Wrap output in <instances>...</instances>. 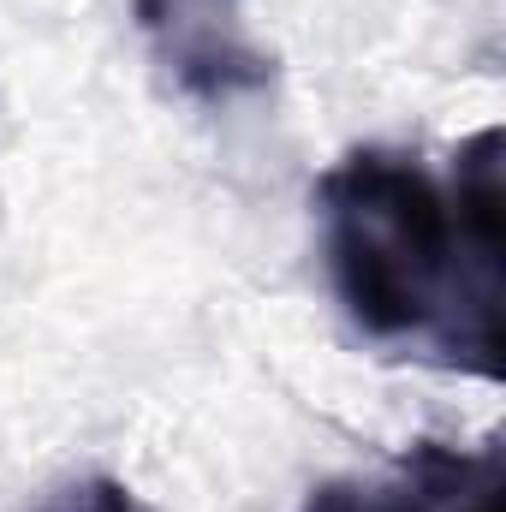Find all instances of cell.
Returning <instances> with one entry per match:
<instances>
[{"label":"cell","mask_w":506,"mask_h":512,"mask_svg":"<svg viewBox=\"0 0 506 512\" xmlns=\"http://www.w3.org/2000/svg\"><path fill=\"white\" fill-rule=\"evenodd\" d=\"M322 256L352 328L376 346H429L441 364L501 376L506 137L477 131L441 185L405 149H352L316 179Z\"/></svg>","instance_id":"1"},{"label":"cell","mask_w":506,"mask_h":512,"mask_svg":"<svg viewBox=\"0 0 506 512\" xmlns=\"http://www.w3.org/2000/svg\"><path fill=\"white\" fill-rule=\"evenodd\" d=\"M131 18L167 84L191 102L221 108L274 84V54L251 36L245 0H131Z\"/></svg>","instance_id":"2"},{"label":"cell","mask_w":506,"mask_h":512,"mask_svg":"<svg viewBox=\"0 0 506 512\" xmlns=\"http://www.w3.org/2000/svg\"><path fill=\"white\" fill-rule=\"evenodd\" d=\"M501 489V453H459L441 441H417L399 459V477L364 483V477H334L316 483L304 512H471L483 495Z\"/></svg>","instance_id":"3"},{"label":"cell","mask_w":506,"mask_h":512,"mask_svg":"<svg viewBox=\"0 0 506 512\" xmlns=\"http://www.w3.org/2000/svg\"><path fill=\"white\" fill-rule=\"evenodd\" d=\"M72 512H143L131 501L126 483H114V477H96V483H84L78 495H72Z\"/></svg>","instance_id":"4"}]
</instances>
